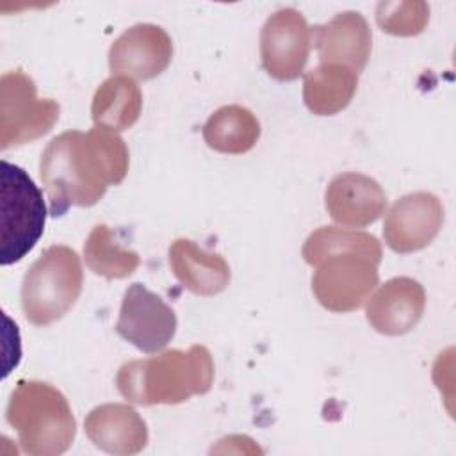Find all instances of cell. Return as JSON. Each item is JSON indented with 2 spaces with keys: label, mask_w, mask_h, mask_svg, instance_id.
Returning a JSON list of instances; mask_svg holds the SVG:
<instances>
[{
  "label": "cell",
  "mask_w": 456,
  "mask_h": 456,
  "mask_svg": "<svg viewBox=\"0 0 456 456\" xmlns=\"http://www.w3.org/2000/svg\"><path fill=\"white\" fill-rule=\"evenodd\" d=\"M214 383L210 351L194 344L187 351L169 349L146 360H132L119 367L116 387L134 404H178L203 395Z\"/></svg>",
  "instance_id": "obj_2"
},
{
  "label": "cell",
  "mask_w": 456,
  "mask_h": 456,
  "mask_svg": "<svg viewBox=\"0 0 456 456\" xmlns=\"http://www.w3.org/2000/svg\"><path fill=\"white\" fill-rule=\"evenodd\" d=\"M142 93L134 78L110 75L94 91L91 118L96 126L114 132L128 130L141 116Z\"/></svg>",
  "instance_id": "obj_18"
},
{
  "label": "cell",
  "mask_w": 456,
  "mask_h": 456,
  "mask_svg": "<svg viewBox=\"0 0 456 456\" xmlns=\"http://www.w3.org/2000/svg\"><path fill=\"white\" fill-rule=\"evenodd\" d=\"M173 41L169 34L153 23H137L114 39L109 50L112 75L150 80L160 75L171 62Z\"/></svg>",
  "instance_id": "obj_11"
},
{
  "label": "cell",
  "mask_w": 456,
  "mask_h": 456,
  "mask_svg": "<svg viewBox=\"0 0 456 456\" xmlns=\"http://www.w3.org/2000/svg\"><path fill=\"white\" fill-rule=\"evenodd\" d=\"M84 429L98 449L116 456L137 454L148 444L146 422L130 404L123 403L93 408L84 420Z\"/></svg>",
  "instance_id": "obj_15"
},
{
  "label": "cell",
  "mask_w": 456,
  "mask_h": 456,
  "mask_svg": "<svg viewBox=\"0 0 456 456\" xmlns=\"http://www.w3.org/2000/svg\"><path fill=\"white\" fill-rule=\"evenodd\" d=\"M381 260L356 251H333L321 258L312 276V292L321 306L346 314L358 310L378 285Z\"/></svg>",
  "instance_id": "obj_7"
},
{
  "label": "cell",
  "mask_w": 456,
  "mask_h": 456,
  "mask_svg": "<svg viewBox=\"0 0 456 456\" xmlns=\"http://www.w3.org/2000/svg\"><path fill=\"white\" fill-rule=\"evenodd\" d=\"M5 419L16 429L21 451L30 456L62 454L75 440L77 420L68 399L45 381H18L9 397Z\"/></svg>",
  "instance_id": "obj_3"
},
{
  "label": "cell",
  "mask_w": 456,
  "mask_h": 456,
  "mask_svg": "<svg viewBox=\"0 0 456 456\" xmlns=\"http://www.w3.org/2000/svg\"><path fill=\"white\" fill-rule=\"evenodd\" d=\"M312 41L322 64H340L362 71L370 57L372 34L367 20L354 11L335 14L312 28Z\"/></svg>",
  "instance_id": "obj_14"
},
{
  "label": "cell",
  "mask_w": 456,
  "mask_h": 456,
  "mask_svg": "<svg viewBox=\"0 0 456 456\" xmlns=\"http://www.w3.org/2000/svg\"><path fill=\"white\" fill-rule=\"evenodd\" d=\"M324 203L335 223L362 228L381 217L387 208V194L374 178L347 171L331 178L324 192Z\"/></svg>",
  "instance_id": "obj_13"
},
{
  "label": "cell",
  "mask_w": 456,
  "mask_h": 456,
  "mask_svg": "<svg viewBox=\"0 0 456 456\" xmlns=\"http://www.w3.org/2000/svg\"><path fill=\"white\" fill-rule=\"evenodd\" d=\"M342 249H356L378 260H381L383 256L381 242L374 235L337 226H321L312 232L301 248V256L308 265L315 267L321 258Z\"/></svg>",
  "instance_id": "obj_21"
},
{
  "label": "cell",
  "mask_w": 456,
  "mask_h": 456,
  "mask_svg": "<svg viewBox=\"0 0 456 456\" xmlns=\"http://www.w3.org/2000/svg\"><path fill=\"white\" fill-rule=\"evenodd\" d=\"M429 20V5L426 2H379L376 21L383 32L392 36H417Z\"/></svg>",
  "instance_id": "obj_22"
},
{
  "label": "cell",
  "mask_w": 456,
  "mask_h": 456,
  "mask_svg": "<svg viewBox=\"0 0 456 456\" xmlns=\"http://www.w3.org/2000/svg\"><path fill=\"white\" fill-rule=\"evenodd\" d=\"M128 173V148L118 132L93 126L66 130L53 137L39 160V175L48 194L50 216L69 207H93L110 185Z\"/></svg>",
  "instance_id": "obj_1"
},
{
  "label": "cell",
  "mask_w": 456,
  "mask_h": 456,
  "mask_svg": "<svg viewBox=\"0 0 456 456\" xmlns=\"http://www.w3.org/2000/svg\"><path fill=\"white\" fill-rule=\"evenodd\" d=\"M442 224V201L431 192L417 191L390 207L383 223V239L395 253H413L433 242Z\"/></svg>",
  "instance_id": "obj_10"
},
{
  "label": "cell",
  "mask_w": 456,
  "mask_h": 456,
  "mask_svg": "<svg viewBox=\"0 0 456 456\" xmlns=\"http://www.w3.org/2000/svg\"><path fill=\"white\" fill-rule=\"evenodd\" d=\"M116 331L142 353L164 349L176 333V314L142 283H132L121 299Z\"/></svg>",
  "instance_id": "obj_9"
},
{
  "label": "cell",
  "mask_w": 456,
  "mask_h": 456,
  "mask_svg": "<svg viewBox=\"0 0 456 456\" xmlns=\"http://www.w3.org/2000/svg\"><path fill=\"white\" fill-rule=\"evenodd\" d=\"M84 283L80 256L68 246H50L27 269L21 283V308L34 326L62 319L77 303Z\"/></svg>",
  "instance_id": "obj_4"
},
{
  "label": "cell",
  "mask_w": 456,
  "mask_h": 456,
  "mask_svg": "<svg viewBox=\"0 0 456 456\" xmlns=\"http://www.w3.org/2000/svg\"><path fill=\"white\" fill-rule=\"evenodd\" d=\"M201 134L208 148L226 155H240L256 144L260 123L249 109L224 105L208 116Z\"/></svg>",
  "instance_id": "obj_19"
},
{
  "label": "cell",
  "mask_w": 456,
  "mask_h": 456,
  "mask_svg": "<svg viewBox=\"0 0 456 456\" xmlns=\"http://www.w3.org/2000/svg\"><path fill=\"white\" fill-rule=\"evenodd\" d=\"M167 256L175 278L196 296H216L230 283L228 262L189 239L173 240Z\"/></svg>",
  "instance_id": "obj_16"
},
{
  "label": "cell",
  "mask_w": 456,
  "mask_h": 456,
  "mask_svg": "<svg viewBox=\"0 0 456 456\" xmlns=\"http://www.w3.org/2000/svg\"><path fill=\"white\" fill-rule=\"evenodd\" d=\"M312 27L305 16L285 7L273 12L260 32V59L264 69L276 80H296L308 61Z\"/></svg>",
  "instance_id": "obj_8"
},
{
  "label": "cell",
  "mask_w": 456,
  "mask_h": 456,
  "mask_svg": "<svg viewBox=\"0 0 456 456\" xmlns=\"http://www.w3.org/2000/svg\"><path fill=\"white\" fill-rule=\"evenodd\" d=\"M358 87V73L340 64H319L303 75V102L317 116L344 110Z\"/></svg>",
  "instance_id": "obj_17"
},
{
  "label": "cell",
  "mask_w": 456,
  "mask_h": 456,
  "mask_svg": "<svg viewBox=\"0 0 456 456\" xmlns=\"http://www.w3.org/2000/svg\"><path fill=\"white\" fill-rule=\"evenodd\" d=\"M43 192L25 169L7 160L0 164V264L20 262L45 232Z\"/></svg>",
  "instance_id": "obj_5"
},
{
  "label": "cell",
  "mask_w": 456,
  "mask_h": 456,
  "mask_svg": "<svg viewBox=\"0 0 456 456\" xmlns=\"http://www.w3.org/2000/svg\"><path fill=\"white\" fill-rule=\"evenodd\" d=\"M424 308V287L413 278L395 276L369 296L365 317L378 333L397 337L411 331L419 324Z\"/></svg>",
  "instance_id": "obj_12"
},
{
  "label": "cell",
  "mask_w": 456,
  "mask_h": 456,
  "mask_svg": "<svg viewBox=\"0 0 456 456\" xmlns=\"http://www.w3.org/2000/svg\"><path fill=\"white\" fill-rule=\"evenodd\" d=\"M84 260L94 274L107 280L126 278L141 264L139 255L116 242L114 233L103 223L89 232L84 242Z\"/></svg>",
  "instance_id": "obj_20"
},
{
  "label": "cell",
  "mask_w": 456,
  "mask_h": 456,
  "mask_svg": "<svg viewBox=\"0 0 456 456\" xmlns=\"http://www.w3.org/2000/svg\"><path fill=\"white\" fill-rule=\"evenodd\" d=\"M61 107L52 98H37L36 82L23 69L0 77V148L21 146L46 135L59 119Z\"/></svg>",
  "instance_id": "obj_6"
}]
</instances>
